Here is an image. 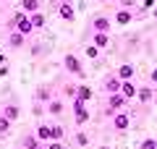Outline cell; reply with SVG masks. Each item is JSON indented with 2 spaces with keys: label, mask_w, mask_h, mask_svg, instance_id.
Instances as JSON below:
<instances>
[{
  "label": "cell",
  "mask_w": 157,
  "mask_h": 149,
  "mask_svg": "<svg viewBox=\"0 0 157 149\" xmlns=\"http://www.w3.org/2000/svg\"><path fill=\"white\" fill-rule=\"evenodd\" d=\"M73 139H76L78 147H89V136H86L84 131H76V136H73Z\"/></svg>",
  "instance_id": "cell-24"
},
{
  "label": "cell",
  "mask_w": 157,
  "mask_h": 149,
  "mask_svg": "<svg viewBox=\"0 0 157 149\" xmlns=\"http://www.w3.org/2000/svg\"><path fill=\"white\" fill-rule=\"evenodd\" d=\"M50 99H52V86H47V84L37 86V92H34V102H39V105H47Z\"/></svg>",
  "instance_id": "cell-6"
},
{
  "label": "cell",
  "mask_w": 157,
  "mask_h": 149,
  "mask_svg": "<svg viewBox=\"0 0 157 149\" xmlns=\"http://www.w3.org/2000/svg\"><path fill=\"white\" fill-rule=\"evenodd\" d=\"M39 11V0H21V13L32 16V13Z\"/></svg>",
  "instance_id": "cell-20"
},
{
  "label": "cell",
  "mask_w": 157,
  "mask_h": 149,
  "mask_svg": "<svg viewBox=\"0 0 157 149\" xmlns=\"http://www.w3.org/2000/svg\"><path fill=\"white\" fill-rule=\"evenodd\" d=\"M97 149H110V147H97Z\"/></svg>",
  "instance_id": "cell-35"
},
{
  "label": "cell",
  "mask_w": 157,
  "mask_h": 149,
  "mask_svg": "<svg viewBox=\"0 0 157 149\" xmlns=\"http://www.w3.org/2000/svg\"><path fill=\"white\" fill-rule=\"evenodd\" d=\"M136 97H139L144 105H147V102H152V99H155V86H139Z\"/></svg>",
  "instance_id": "cell-17"
},
{
  "label": "cell",
  "mask_w": 157,
  "mask_h": 149,
  "mask_svg": "<svg viewBox=\"0 0 157 149\" xmlns=\"http://www.w3.org/2000/svg\"><path fill=\"white\" fill-rule=\"evenodd\" d=\"M92 44H94L97 50H105V47H110V34L94 32V34H92Z\"/></svg>",
  "instance_id": "cell-10"
},
{
  "label": "cell",
  "mask_w": 157,
  "mask_h": 149,
  "mask_svg": "<svg viewBox=\"0 0 157 149\" xmlns=\"http://www.w3.org/2000/svg\"><path fill=\"white\" fill-rule=\"evenodd\" d=\"M139 149H157V139H152V136L144 139V141L139 144Z\"/></svg>",
  "instance_id": "cell-25"
},
{
  "label": "cell",
  "mask_w": 157,
  "mask_h": 149,
  "mask_svg": "<svg viewBox=\"0 0 157 149\" xmlns=\"http://www.w3.org/2000/svg\"><path fill=\"white\" fill-rule=\"evenodd\" d=\"M152 18H155V21H157V6L152 8Z\"/></svg>",
  "instance_id": "cell-33"
},
{
  "label": "cell",
  "mask_w": 157,
  "mask_h": 149,
  "mask_svg": "<svg viewBox=\"0 0 157 149\" xmlns=\"http://www.w3.org/2000/svg\"><path fill=\"white\" fill-rule=\"evenodd\" d=\"M63 94L71 99H76V84H68V86H63Z\"/></svg>",
  "instance_id": "cell-26"
},
{
  "label": "cell",
  "mask_w": 157,
  "mask_h": 149,
  "mask_svg": "<svg viewBox=\"0 0 157 149\" xmlns=\"http://www.w3.org/2000/svg\"><path fill=\"white\" fill-rule=\"evenodd\" d=\"M105 92L107 94H121V78L118 76H107L105 78Z\"/></svg>",
  "instance_id": "cell-12"
},
{
  "label": "cell",
  "mask_w": 157,
  "mask_h": 149,
  "mask_svg": "<svg viewBox=\"0 0 157 149\" xmlns=\"http://www.w3.org/2000/svg\"><path fill=\"white\" fill-rule=\"evenodd\" d=\"M34 136H37L42 144H47V141H50V123H42V126H37V133H34Z\"/></svg>",
  "instance_id": "cell-22"
},
{
  "label": "cell",
  "mask_w": 157,
  "mask_h": 149,
  "mask_svg": "<svg viewBox=\"0 0 157 149\" xmlns=\"http://www.w3.org/2000/svg\"><path fill=\"white\" fill-rule=\"evenodd\" d=\"M29 21H32L34 29H45V26H47V18H45V13H42V11L32 13V16H29Z\"/></svg>",
  "instance_id": "cell-19"
},
{
  "label": "cell",
  "mask_w": 157,
  "mask_h": 149,
  "mask_svg": "<svg viewBox=\"0 0 157 149\" xmlns=\"http://www.w3.org/2000/svg\"><path fill=\"white\" fill-rule=\"evenodd\" d=\"M134 73H136V68L131 66V63H123V66L118 68V78H121V81H128V78H134Z\"/></svg>",
  "instance_id": "cell-14"
},
{
  "label": "cell",
  "mask_w": 157,
  "mask_h": 149,
  "mask_svg": "<svg viewBox=\"0 0 157 149\" xmlns=\"http://www.w3.org/2000/svg\"><path fill=\"white\" fill-rule=\"evenodd\" d=\"M113 21L118 24V26H128L131 21H134V11H128V8H121V11L115 13V18Z\"/></svg>",
  "instance_id": "cell-8"
},
{
  "label": "cell",
  "mask_w": 157,
  "mask_h": 149,
  "mask_svg": "<svg viewBox=\"0 0 157 149\" xmlns=\"http://www.w3.org/2000/svg\"><path fill=\"white\" fill-rule=\"evenodd\" d=\"M73 120H76V126H84L89 120V107L78 99H73Z\"/></svg>",
  "instance_id": "cell-4"
},
{
  "label": "cell",
  "mask_w": 157,
  "mask_h": 149,
  "mask_svg": "<svg viewBox=\"0 0 157 149\" xmlns=\"http://www.w3.org/2000/svg\"><path fill=\"white\" fill-rule=\"evenodd\" d=\"M76 99L86 105V102L92 99V89H89V86H84V84H78V86H76Z\"/></svg>",
  "instance_id": "cell-18"
},
{
  "label": "cell",
  "mask_w": 157,
  "mask_h": 149,
  "mask_svg": "<svg viewBox=\"0 0 157 149\" xmlns=\"http://www.w3.org/2000/svg\"><path fill=\"white\" fill-rule=\"evenodd\" d=\"M11 126H13V123H11V120H8V118H6V115H0V136H6V133H8V131H11Z\"/></svg>",
  "instance_id": "cell-23"
},
{
  "label": "cell",
  "mask_w": 157,
  "mask_h": 149,
  "mask_svg": "<svg viewBox=\"0 0 157 149\" xmlns=\"http://www.w3.org/2000/svg\"><path fill=\"white\" fill-rule=\"evenodd\" d=\"M155 6H157V0H141V8H144V11H152Z\"/></svg>",
  "instance_id": "cell-29"
},
{
  "label": "cell",
  "mask_w": 157,
  "mask_h": 149,
  "mask_svg": "<svg viewBox=\"0 0 157 149\" xmlns=\"http://www.w3.org/2000/svg\"><path fill=\"white\" fill-rule=\"evenodd\" d=\"M0 63H3V52H0Z\"/></svg>",
  "instance_id": "cell-36"
},
{
  "label": "cell",
  "mask_w": 157,
  "mask_h": 149,
  "mask_svg": "<svg viewBox=\"0 0 157 149\" xmlns=\"http://www.w3.org/2000/svg\"><path fill=\"white\" fill-rule=\"evenodd\" d=\"M128 102V99L123 97V94H107V107H105V115L107 118H113L115 113H121L123 110V105Z\"/></svg>",
  "instance_id": "cell-1"
},
{
  "label": "cell",
  "mask_w": 157,
  "mask_h": 149,
  "mask_svg": "<svg viewBox=\"0 0 157 149\" xmlns=\"http://www.w3.org/2000/svg\"><path fill=\"white\" fill-rule=\"evenodd\" d=\"M149 84H152V86H155V84H157V66H155V68H152V71H149Z\"/></svg>",
  "instance_id": "cell-31"
},
{
  "label": "cell",
  "mask_w": 157,
  "mask_h": 149,
  "mask_svg": "<svg viewBox=\"0 0 157 149\" xmlns=\"http://www.w3.org/2000/svg\"><path fill=\"white\" fill-rule=\"evenodd\" d=\"M42 149H66V147H63V141H47Z\"/></svg>",
  "instance_id": "cell-28"
},
{
  "label": "cell",
  "mask_w": 157,
  "mask_h": 149,
  "mask_svg": "<svg viewBox=\"0 0 157 149\" xmlns=\"http://www.w3.org/2000/svg\"><path fill=\"white\" fill-rule=\"evenodd\" d=\"M110 128H113V131H118V133H121V131H128V128H131V115L126 110L115 113L113 120H110Z\"/></svg>",
  "instance_id": "cell-2"
},
{
  "label": "cell",
  "mask_w": 157,
  "mask_h": 149,
  "mask_svg": "<svg viewBox=\"0 0 157 149\" xmlns=\"http://www.w3.org/2000/svg\"><path fill=\"white\" fill-rule=\"evenodd\" d=\"M63 63H66V68L73 73V76H78V78H84V68H81V60H78L73 52H68L66 58H63Z\"/></svg>",
  "instance_id": "cell-5"
},
{
  "label": "cell",
  "mask_w": 157,
  "mask_h": 149,
  "mask_svg": "<svg viewBox=\"0 0 157 149\" xmlns=\"http://www.w3.org/2000/svg\"><path fill=\"white\" fill-rule=\"evenodd\" d=\"M84 52H86V58H97V55H100V50H97L94 44H86V47H84Z\"/></svg>",
  "instance_id": "cell-27"
},
{
  "label": "cell",
  "mask_w": 157,
  "mask_h": 149,
  "mask_svg": "<svg viewBox=\"0 0 157 149\" xmlns=\"http://www.w3.org/2000/svg\"><path fill=\"white\" fill-rule=\"evenodd\" d=\"M63 136H66V128L60 123H50V141H63Z\"/></svg>",
  "instance_id": "cell-15"
},
{
  "label": "cell",
  "mask_w": 157,
  "mask_h": 149,
  "mask_svg": "<svg viewBox=\"0 0 157 149\" xmlns=\"http://www.w3.org/2000/svg\"><path fill=\"white\" fill-rule=\"evenodd\" d=\"M105 3H118V0H105Z\"/></svg>",
  "instance_id": "cell-34"
},
{
  "label": "cell",
  "mask_w": 157,
  "mask_h": 149,
  "mask_svg": "<svg viewBox=\"0 0 157 149\" xmlns=\"http://www.w3.org/2000/svg\"><path fill=\"white\" fill-rule=\"evenodd\" d=\"M58 13H60V18H63V21H68V24H71L73 18H76V11H73V6H71V3H60Z\"/></svg>",
  "instance_id": "cell-11"
},
{
  "label": "cell",
  "mask_w": 157,
  "mask_h": 149,
  "mask_svg": "<svg viewBox=\"0 0 157 149\" xmlns=\"http://www.w3.org/2000/svg\"><path fill=\"white\" fill-rule=\"evenodd\" d=\"M0 76H8V66H0Z\"/></svg>",
  "instance_id": "cell-32"
},
{
  "label": "cell",
  "mask_w": 157,
  "mask_h": 149,
  "mask_svg": "<svg viewBox=\"0 0 157 149\" xmlns=\"http://www.w3.org/2000/svg\"><path fill=\"white\" fill-rule=\"evenodd\" d=\"M21 147H24V149H42L45 144L39 141L37 136H24V139H21Z\"/></svg>",
  "instance_id": "cell-21"
},
{
  "label": "cell",
  "mask_w": 157,
  "mask_h": 149,
  "mask_svg": "<svg viewBox=\"0 0 157 149\" xmlns=\"http://www.w3.org/2000/svg\"><path fill=\"white\" fill-rule=\"evenodd\" d=\"M0 115H6L8 118V120H16V118H18V105H16V102H6V105H3V113H0Z\"/></svg>",
  "instance_id": "cell-13"
},
{
  "label": "cell",
  "mask_w": 157,
  "mask_h": 149,
  "mask_svg": "<svg viewBox=\"0 0 157 149\" xmlns=\"http://www.w3.org/2000/svg\"><path fill=\"white\" fill-rule=\"evenodd\" d=\"M0 3H6V0H0Z\"/></svg>",
  "instance_id": "cell-37"
},
{
  "label": "cell",
  "mask_w": 157,
  "mask_h": 149,
  "mask_svg": "<svg viewBox=\"0 0 157 149\" xmlns=\"http://www.w3.org/2000/svg\"><path fill=\"white\" fill-rule=\"evenodd\" d=\"M45 110L50 113V115H55V118H60L63 115V110H66V105H63V99H58V97H52L50 102L45 105Z\"/></svg>",
  "instance_id": "cell-7"
},
{
  "label": "cell",
  "mask_w": 157,
  "mask_h": 149,
  "mask_svg": "<svg viewBox=\"0 0 157 149\" xmlns=\"http://www.w3.org/2000/svg\"><path fill=\"white\" fill-rule=\"evenodd\" d=\"M8 44H11L13 50H18V47H24V44H26V37H24V34H18V32H11V34H8Z\"/></svg>",
  "instance_id": "cell-16"
},
{
  "label": "cell",
  "mask_w": 157,
  "mask_h": 149,
  "mask_svg": "<svg viewBox=\"0 0 157 149\" xmlns=\"http://www.w3.org/2000/svg\"><path fill=\"white\" fill-rule=\"evenodd\" d=\"M136 92H139V86L134 84V78H128V81H121V94H123L126 99H134Z\"/></svg>",
  "instance_id": "cell-9"
},
{
  "label": "cell",
  "mask_w": 157,
  "mask_h": 149,
  "mask_svg": "<svg viewBox=\"0 0 157 149\" xmlns=\"http://www.w3.org/2000/svg\"><path fill=\"white\" fill-rule=\"evenodd\" d=\"M89 26H92V32L110 34V26H113V21H110V16H105V13H97V16H92Z\"/></svg>",
  "instance_id": "cell-3"
},
{
  "label": "cell",
  "mask_w": 157,
  "mask_h": 149,
  "mask_svg": "<svg viewBox=\"0 0 157 149\" xmlns=\"http://www.w3.org/2000/svg\"><path fill=\"white\" fill-rule=\"evenodd\" d=\"M134 3H136V0H118V6H121V8H128V11L134 8Z\"/></svg>",
  "instance_id": "cell-30"
}]
</instances>
